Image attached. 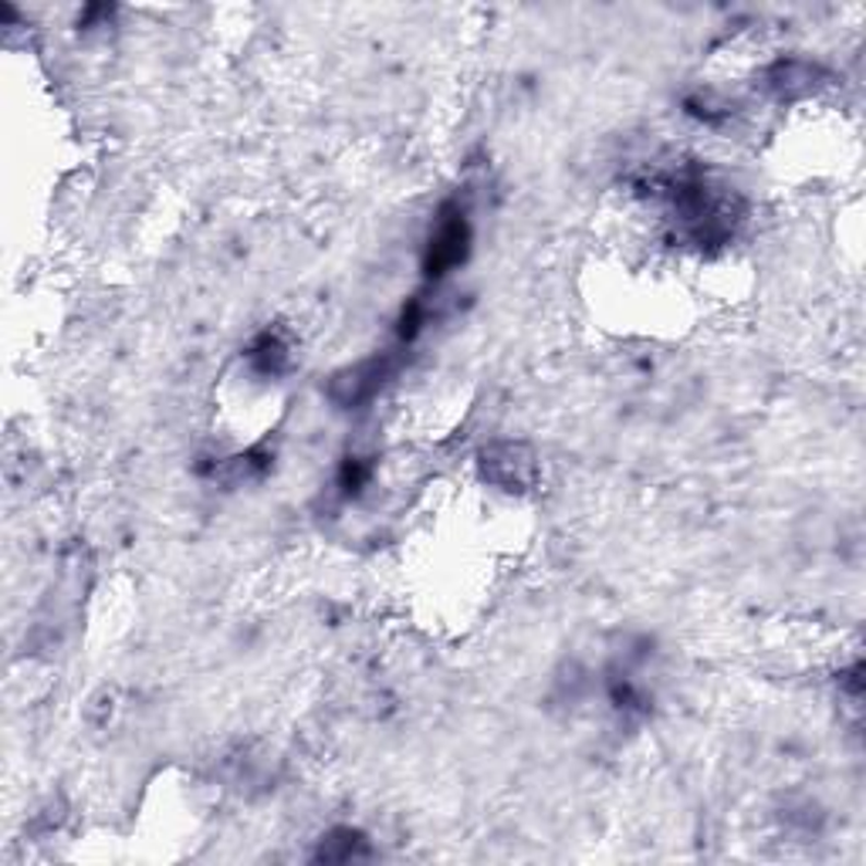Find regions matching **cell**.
Returning a JSON list of instances; mask_svg holds the SVG:
<instances>
[{
	"label": "cell",
	"instance_id": "6da1fadb",
	"mask_svg": "<svg viewBox=\"0 0 866 866\" xmlns=\"http://www.w3.org/2000/svg\"><path fill=\"white\" fill-rule=\"evenodd\" d=\"M471 251V221H467V211L461 203H443V211L430 230V240H427V254H424V271L427 278L440 282L443 274H450L454 268L464 264Z\"/></svg>",
	"mask_w": 866,
	"mask_h": 866
},
{
	"label": "cell",
	"instance_id": "7a4b0ae2",
	"mask_svg": "<svg viewBox=\"0 0 866 866\" xmlns=\"http://www.w3.org/2000/svg\"><path fill=\"white\" fill-rule=\"evenodd\" d=\"M481 471L501 491H525L535 481V454L525 443L501 440L481 454Z\"/></svg>",
	"mask_w": 866,
	"mask_h": 866
},
{
	"label": "cell",
	"instance_id": "3957f363",
	"mask_svg": "<svg viewBox=\"0 0 866 866\" xmlns=\"http://www.w3.org/2000/svg\"><path fill=\"white\" fill-rule=\"evenodd\" d=\"M390 376V359L387 356H372L359 366H349L335 372L332 387H329V396L339 403V406H359L366 400H372L379 390H383Z\"/></svg>",
	"mask_w": 866,
	"mask_h": 866
},
{
	"label": "cell",
	"instance_id": "277c9868",
	"mask_svg": "<svg viewBox=\"0 0 866 866\" xmlns=\"http://www.w3.org/2000/svg\"><path fill=\"white\" fill-rule=\"evenodd\" d=\"M816 64L809 61H779L769 72V85L779 98H799L816 88Z\"/></svg>",
	"mask_w": 866,
	"mask_h": 866
},
{
	"label": "cell",
	"instance_id": "5b68a950",
	"mask_svg": "<svg viewBox=\"0 0 866 866\" xmlns=\"http://www.w3.org/2000/svg\"><path fill=\"white\" fill-rule=\"evenodd\" d=\"M248 363L254 366V372L261 376H282L288 369V345L278 339V335H271L264 332L251 349H248Z\"/></svg>",
	"mask_w": 866,
	"mask_h": 866
},
{
	"label": "cell",
	"instance_id": "8992f818",
	"mask_svg": "<svg viewBox=\"0 0 866 866\" xmlns=\"http://www.w3.org/2000/svg\"><path fill=\"white\" fill-rule=\"evenodd\" d=\"M369 856L366 850V840L356 833V829H335V833H329L319 846V859L325 863H349V859H363Z\"/></svg>",
	"mask_w": 866,
	"mask_h": 866
},
{
	"label": "cell",
	"instance_id": "52a82bcc",
	"mask_svg": "<svg viewBox=\"0 0 866 866\" xmlns=\"http://www.w3.org/2000/svg\"><path fill=\"white\" fill-rule=\"evenodd\" d=\"M339 481H342L345 495H359L363 484L369 481V467L359 458H349V461H345V467H342V474H339Z\"/></svg>",
	"mask_w": 866,
	"mask_h": 866
}]
</instances>
